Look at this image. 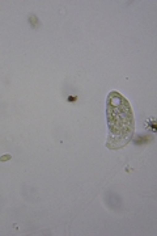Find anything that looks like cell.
<instances>
[{
  "label": "cell",
  "mask_w": 157,
  "mask_h": 236,
  "mask_svg": "<svg viewBox=\"0 0 157 236\" xmlns=\"http://www.w3.org/2000/svg\"><path fill=\"white\" fill-rule=\"evenodd\" d=\"M29 24H30V26L32 28H38L39 25H41V23H39V20L37 19V16L36 15H30L29 16Z\"/></svg>",
  "instance_id": "4"
},
{
  "label": "cell",
  "mask_w": 157,
  "mask_h": 236,
  "mask_svg": "<svg viewBox=\"0 0 157 236\" xmlns=\"http://www.w3.org/2000/svg\"><path fill=\"white\" fill-rule=\"evenodd\" d=\"M106 204H108V206L110 208H113V210H119V207H118L117 205H119L122 207L121 198L117 194H114V193H109L108 195H106Z\"/></svg>",
  "instance_id": "2"
},
{
  "label": "cell",
  "mask_w": 157,
  "mask_h": 236,
  "mask_svg": "<svg viewBox=\"0 0 157 236\" xmlns=\"http://www.w3.org/2000/svg\"><path fill=\"white\" fill-rule=\"evenodd\" d=\"M151 139H152L151 135H138L136 138L134 139V143L135 144H145V143H148Z\"/></svg>",
  "instance_id": "3"
},
{
  "label": "cell",
  "mask_w": 157,
  "mask_h": 236,
  "mask_svg": "<svg viewBox=\"0 0 157 236\" xmlns=\"http://www.w3.org/2000/svg\"><path fill=\"white\" fill-rule=\"evenodd\" d=\"M106 117H108V146L110 150H119L132 139L135 122L128 102L121 93L110 92L106 100Z\"/></svg>",
  "instance_id": "1"
},
{
  "label": "cell",
  "mask_w": 157,
  "mask_h": 236,
  "mask_svg": "<svg viewBox=\"0 0 157 236\" xmlns=\"http://www.w3.org/2000/svg\"><path fill=\"white\" fill-rule=\"evenodd\" d=\"M7 159H11V155H5L0 157V161H7Z\"/></svg>",
  "instance_id": "5"
}]
</instances>
